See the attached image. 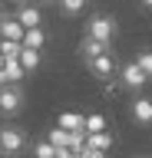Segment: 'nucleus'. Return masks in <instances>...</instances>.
<instances>
[{"instance_id": "obj_1", "label": "nucleus", "mask_w": 152, "mask_h": 158, "mask_svg": "<svg viewBox=\"0 0 152 158\" xmlns=\"http://www.w3.org/2000/svg\"><path fill=\"white\" fill-rule=\"evenodd\" d=\"M27 148V132L20 125H0V155H20Z\"/></svg>"}, {"instance_id": "obj_2", "label": "nucleus", "mask_w": 152, "mask_h": 158, "mask_svg": "<svg viewBox=\"0 0 152 158\" xmlns=\"http://www.w3.org/2000/svg\"><path fill=\"white\" fill-rule=\"evenodd\" d=\"M86 36L102 40V43H112V36H116V20L106 17V13H96V17H89V23H86Z\"/></svg>"}, {"instance_id": "obj_3", "label": "nucleus", "mask_w": 152, "mask_h": 158, "mask_svg": "<svg viewBox=\"0 0 152 158\" xmlns=\"http://www.w3.org/2000/svg\"><path fill=\"white\" fill-rule=\"evenodd\" d=\"M23 106V89L17 82H7V86H0V112L3 115H13V112H20Z\"/></svg>"}, {"instance_id": "obj_4", "label": "nucleus", "mask_w": 152, "mask_h": 158, "mask_svg": "<svg viewBox=\"0 0 152 158\" xmlns=\"http://www.w3.org/2000/svg\"><path fill=\"white\" fill-rule=\"evenodd\" d=\"M119 79H122V86H126V89H142L145 82H149V76L142 73V66L136 63V59L122 63V69H119Z\"/></svg>"}, {"instance_id": "obj_5", "label": "nucleus", "mask_w": 152, "mask_h": 158, "mask_svg": "<svg viewBox=\"0 0 152 158\" xmlns=\"http://www.w3.org/2000/svg\"><path fill=\"white\" fill-rule=\"evenodd\" d=\"M17 20H20L27 30H33V27H40V23H43V10L37 7V3H23V7L17 10Z\"/></svg>"}, {"instance_id": "obj_6", "label": "nucleus", "mask_w": 152, "mask_h": 158, "mask_svg": "<svg viewBox=\"0 0 152 158\" xmlns=\"http://www.w3.org/2000/svg\"><path fill=\"white\" fill-rule=\"evenodd\" d=\"M80 53H83L86 59H96V56H106V53H112V46H109V43H102V40L83 36V43H80Z\"/></svg>"}, {"instance_id": "obj_7", "label": "nucleus", "mask_w": 152, "mask_h": 158, "mask_svg": "<svg viewBox=\"0 0 152 158\" xmlns=\"http://www.w3.org/2000/svg\"><path fill=\"white\" fill-rule=\"evenodd\" d=\"M0 36H3V40H13V43H23L27 27H23L17 17H7V20H3V27H0Z\"/></svg>"}, {"instance_id": "obj_8", "label": "nucleus", "mask_w": 152, "mask_h": 158, "mask_svg": "<svg viewBox=\"0 0 152 158\" xmlns=\"http://www.w3.org/2000/svg\"><path fill=\"white\" fill-rule=\"evenodd\" d=\"M89 69H93V73H96L99 79H109L112 73H116V56H112V53H106V56L89 59Z\"/></svg>"}, {"instance_id": "obj_9", "label": "nucleus", "mask_w": 152, "mask_h": 158, "mask_svg": "<svg viewBox=\"0 0 152 158\" xmlns=\"http://www.w3.org/2000/svg\"><path fill=\"white\" fill-rule=\"evenodd\" d=\"M132 118L142 122V125L152 122V99L149 96H136V99H132Z\"/></svg>"}, {"instance_id": "obj_10", "label": "nucleus", "mask_w": 152, "mask_h": 158, "mask_svg": "<svg viewBox=\"0 0 152 158\" xmlns=\"http://www.w3.org/2000/svg\"><path fill=\"white\" fill-rule=\"evenodd\" d=\"M60 128H66V132H86V118L76 115V112H63L60 115Z\"/></svg>"}, {"instance_id": "obj_11", "label": "nucleus", "mask_w": 152, "mask_h": 158, "mask_svg": "<svg viewBox=\"0 0 152 158\" xmlns=\"http://www.w3.org/2000/svg\"><path fill=\"white\" fill-rule=\"evenodd\" d=\"M70 138H73V132H66V128H50L46 132V142H50L53 148H70Z\"/></svg>"}, {"instance_id": "obj_12", "label": "nucleus", "mask_w": 152, "mask_h": 158, "mask_svg": "<svg viewBox=\"0 0 152 158\" xmlns=\"http://www.w3.org/2000/svg\"><path fill=\"white\" fill-rule=\"evenodd\" d=\"M43 43H46V33H43V27L27 30V36H23V46H27V49H37V53H40Z\"/></svg>"}, {"instance_id": "obj_13", "label": "nucleus", "mask_w": 152, "mask_h": 158, "mask_svg": "<svg viewBox=\"0 0 152 158\" xmlns=\"http://www.w3.org/2000/svg\"><path fill=\"white\" fill-rule=\"evenodd\" d=\"M86 145L96 148V152H106V148H112V135L109 132H93V135H86Z\"/></svg>"}, {"instance_id": "obj_14", "label": "nucleus", "mask_w": 152, "mask_h": 158, "mask_svg": "<svg viewBox=\"0 0 152 158\" xmlns=\"http://www.w3.org/2000/svg\"><path fill=\"white\" fill-rule=\"evenodd\" d=\"M0 53H3V59H20L23 43H13V40H0Z\"/></svg>"}, {"instance_id": "obj_15", "label": "nucleus", "mask_w": 152, "mask_h": 158, "mask_svg": "<svg viewBox=\"0 0 152 158\" xmlns=\"http://www.w3.org/2000/svg\"><path fill=\"white\" fill-rule=\"evenodd\" d=\"M86 3H89V0H56V7H60L66 17H76V13L86 7Z\"/></svg>"}, {"instance_id": "obj_16", "label": "nucleus", "mask_w": 152, "mask_h": 158, "mask_svg": "<svg viewBox=\"0 0 152 158\" xmlns=\"http://www.w3.org/2000/svg\"><path fill=\"white\" fill-rule=\"evenodd\" d=\"M20 66L27 69V73H30V69H37V66H40V53H37V49H27V46H23V53H20Z\"/></svg>"}, {"instance_id": "obj_17", "label": "nucleus", "mask_w": 152, "mask_h": 158, "mask_svg": "<svg viewBox=\"0 0 152 158\" xmlns=\"http://www.w3.org/2000/svg\"><path fill=\"white\" fill-rule=\"evenodd\" d=\"M33 158H56V148L46 138H40V142H33Z\"/></svg>"}, {"instance_id": "obj_18", "label": "nucleus", "mask_w": 152, "mask_h": 158, "mask_svg": "<svg viewBox=\"0 0 152 158\" xmlns=\"http://www.w3.org/2000/svg\"><path fill=\"white\" fill-rule=\"evenodd\" d=\"M23 73H27V69L20 66V59H7V82H17V79H23Z\"/></svg>"}, {"instance_id": "obj_19", "label": "nucleus", "mask_w": 152, "mask_h": 158, "mask_svg": "<svg viewBox=\"0 0 152 158\" xmlns=\"http://www.w3.org/2000/svg\"><path fill=\"white\" fill-rule=\"evenodd\" d=\"M136 63H139L142 73L152 79V49H139V53H136Z\"/></svg>"}, {"instance_id": "obj_20", "label": "nucleus", "mask_w": 152, "mask_h": 158, "mask_svg": "<svg viewBox=\"0 0 152 158\" xmlns=\"http://www.w3.org/2000/svg\"><path fill=\"white\" fill-rule=\"evenodd\" d=\"M102 128H106V118H102V115H86V135L102 132Z\"/></svg>"}, {"instance_id": "obj_21", "label": "nucleus", "mask_w": 152, "mask_h": 158, "mask_svg": "<svg viewBox=\"0 0 152 158\" xmlns=\"http://www.w3.org/2000/svg\"><path fill=\"white\" fill-rule=\"evenodd\" d=\"M80 155H83V158H106V152H96V148H89V145H86Z\"/></svg>"}, {"instance_id": "obj_22", "label": "nucleus", "mask_w": 152, "mask_h": 158, "mask_svg": "<svg viewBox=\"0 0 152 158\" xmlns=\"http://www.w3.org/2000/svg\"><path fill=\"white\" fill-rule=\"evenodd\" d=\"M0 86H7V59H3V53H0Z\"/></svg>"}, {"instance_id": "obj_23", "label": "nucleus", "mask_w": 152, "mask_h": 158, "mask_svg": "<svg viewBox=\"0 0 152 158\" xmlns=\"http://www.w3.org/2000/svg\"><path fill=\"white\" fill-rule=\"evenodd\" d=\"M3 20H7V17H3V10H0V27H3Z\"/></svg>"}, {"instance_id": "obj_24", "label": "nucleus", "mask_w": 152, "mask_h": 158, "mask_svg": "<svg viewBox=\"0 0 152 158\" xmlns=\"http://www.w3.org/2000/svg\"><path fill=\"white\" fill-rule=\"evenodd\" d=\"M136 158H149V155H136Z\"/></svg>"}, {"instance_id": "obj_25", "label": "nucleus", "mask_w": 152, "mask_h": 158, "mask_svg": "<svg viewBox=\"0 0 152 158\" xmlns=\"http://www.w3.org/2000/svg\"><path fill=\"white\" fill-rule=\"evenodd\" d=\"M73 158H83V155H73Z\"/></svg>"}]
</instances>
